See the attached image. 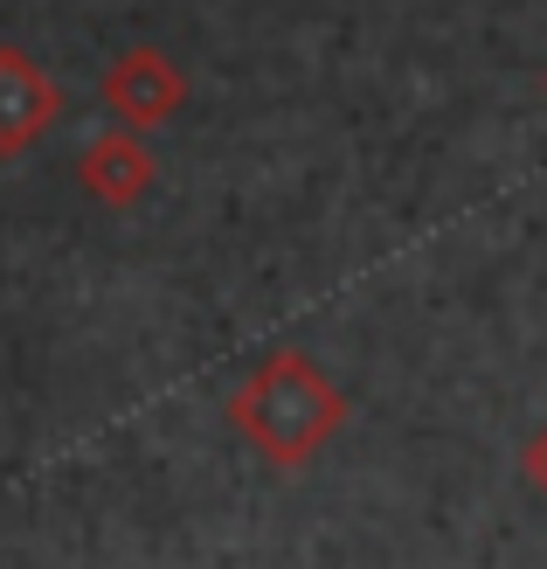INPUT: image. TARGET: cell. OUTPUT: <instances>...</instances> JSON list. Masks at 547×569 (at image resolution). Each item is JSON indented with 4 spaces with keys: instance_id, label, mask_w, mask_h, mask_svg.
<instances>
[{
    "instance_id": "5b68a950",
    "label": "cell",
    "mask_w": 547,
    "mask_h": 569,
    "mask_svg": "<svg viewBox=\"0 0 547 569\" xmlns=\"http://www.w3.org/2000/svg\"><path fill=\"white\" fill-rule=\"evenodd\" d=\"M520 479H527V487L547 500V423H540V431L520 445Z\"/></svg>"
},
{
    "instance_id": "3957f363",
    "label": "cell",
    "mask_w": 547,
    "mask_h": 569,
    "mask_svg": "<svg viewBox=\"0 0 547 569\" xmlns=\"http://www.w3.org/2000/svg\"><path fill=\"white\" fill-rule=\"evenodd\" d=\"M83 181H91V194H104L111 209H125V202H139L146 194V181H153V160H146V147L139 139H98L91 147V160H83Z\"/></svg>"
},
{
    "instance_id": "6da1fadb",
    "label": "cell",
    "mask_w": 547,
    "mask_h": 569,
    "mask_svg": "<svg viewBox=\"0 0 547 569\" xmlns=\"http://www.w3.org/2000/svg\"><path fill=\"white\" fill-rule=\"evenodd\" d=\"M347 389L312 355L298 348H277L250 368V382L229 396V423L243 431L250 451H264V466L277 472H305L320 451L347 431Z\"/></svg>"
},
{
    "instance_id": "277c9868",
    "label": "cell",
    "mask_w": 547,
    "mask_h": 569,
    "mask_svg": "<svg viewBox=\"0 0 547 569\" xmlns=\"http://www.w3.org/2000/svg\"><path fill=\"white\" fill-rule=\"evenodd\" d=\"M49 83L36 70H21V63H0V147H28L42 126H49Z\"/></svg>"
},
{
    "instance_id": "7a4b0ae2",
    "label": "cell",
    "mask_w": 547,
    "mask_h": 569,
    "mask_svg": "<svg viewBox=\"0 0 547 569\" xmlns=\"http://www.w3.org/2000/svg\"><path fill=\"white\" fill-rule=\"evenodd\" d=\"M104 98L125 111L132 126H160V119H174L181 111V98H188V83H181V70L174 63H160V56H125L119 70H111V83H104Z\"/></svg>"
}]
</instances>
